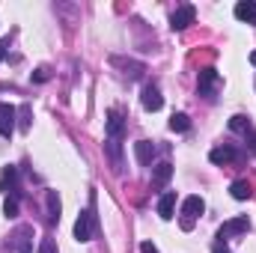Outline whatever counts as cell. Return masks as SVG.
Returning <instances> with one entry per match:
<instances>
[{"label": "cell", "instance_id": "obj_1", "mask_svg": "<svg viewBox=\"0 0 256 253\" xmlns=\"http://www.w3.org/2000/svg\"><path fill=\"white\" fill-rule=\"evenodd\" d=\"M92 232H96V208L90 206V208L80 212V218L74 220V238H78V242H92Z\"/></svg>", "mask_w": 256, "mask_h": 253}, {"label": "cell", "instance_id": "obj_2", "mask_svg": "<svg viewBox=\"0 0 256 253\" xmlns=\"http://www.w3.org/2000/svg\"><path fill=\"white\" fill-rule=\"evenodd\" d=\"M250 230V220H248V214H242V218H232V220H226L220 230H218V242H226V238H232V236H244Z\"/></svg>", "mask_w": 256, "mask_h": 253}, {"label": "cell", "instance_id": "obj_3", "mask_svg": "<svg viewBox=\"0 0 256 253\" xmlns=\"http://www.w3.org/2000/svg\"><path fill=\"white\" fill-rule=\"evenodd\" d=\"M194 18H196V9H194L191 3H185V6H179V9L170 15V27H173L176 33H182V30H188L194 24Z\"/></svg>", "mask_w": 256, "mask_h": 253}, {"label": "cell", "instance_id": "obj_4", "mask_svg": "<svg viewBox=\"0 0 256 253\" xmlns=\"http://www.w3.org/2000/svg\"><path fill=\"white\" fill-rule=\"evenodd\" d=\"M104 131H108V140H122V134H126V120H122V110H120V108H110V110H108Z\"/></svg>", "mask_w": 256, "mask_h": 253}, {"label": "cell", "instance_id": "obj_5", "mask_svg": "<svg viewBox=\"0 0 256 253\" xmlns=\"http://www.w3.org/2000/svg\"><path fill=\"white\" fill-rule=\"evenodd\" d=\"M15 120H18V110L6 102H0V137H12L15 131Z\"/></svg>", "mask_w": 256, "mask_h": 253}, {"label": "cell", "instance_id": "obj_6", "mask_svg": "<svg viewBox=\"0 0 256 253\" xmlns=\"http://www.w3.org/2000/svg\"><path fill=\"white\" fill-rule=\"evenodd\" d=\"M218 84H220L218 68H202V72H200V96L214 98V86H218Z\"/></svg>", "mask_w": 256, "mask_h": 253}, {"label": "cell", "instance_id": "obj_7", "mask_svg": "<svg viewBox=\"0 0 256 253\" xmlns=\"http://www.w3.org/2000/svg\"><path fill=\"white\" fill-rule=\"evenodd\" d=\"M140 102H143V108H146V110H152V114L164 108V96H161V90H158L155 84H146V86H143Z\"/></svg>", "mask_w": 256, "mask_h": 253}, {"label": "cell", "instance_id": "obj_8", "mask_svg": "<svg viewBox=\"0 0 256 253\" xmlns=\"http://www.w3.org/2000/svg\"><path fill=\"white\" fill-rule=\"evenodd\" d=\"M170 179H173V164L170 161H161V164L152 167V188L155 190H164Z\"/></svg>", "mask_w": 256, "mask_h": 253}, {"label": "cell", "instance_id": "obj_9", "mask_svg": "<svg viewBox=\"0 0 256 253\" xmlns=\"http://www.w3.org/2000/svg\"><path fill=\"white\" fill-rule=\"evenodd\" d=\"M202 212H206V202H202V196L191 194V196H185V200H182V218H185V220H196Z\"/></svg>", "mask_w": 256, "mask_h": 253}, {"label": "cell", "instance_id": "obj_10", "mask_svg": "<svg viewBox=\"0 0 256 253\" xmlns=\"http://www.w3.org/2000/svg\"><path fill=\"white\" fill-rule=\"evenodd\" d=\"M15 182H18V167L6 164V167L0 170V190H3L6 196H18V190H15Z\"/></svg>", "mask_w": 256, "mask_h": 253}, {"label": "cell", "instance_id": "obj_11", "mask_svg": "<svg viewBox=\"0 0 256 253\" xmlns=\"http://www.w3.org/2000/svg\"><path fill=\"white\" fill-rule=\"evenodd\" d=\"M242 155H238V149L236 146H214L212 152H208V161L212 164H232V161H238Z\"/></svg>", "mask_w": 256, "mask_h": 253}, {"label": "cell", "instance_id": "obj_12", "mask_svg": "<svg viewBox=\"0 0 256 253\" xmlns=\"http://www.w3.org/2000/svg\"><path fill=\"white\" fill-rule=\"evenodd\" d=\"M134 155H137V161H140L143 167H149V164L155 161V143H152V140H137V143H134Z\"/></svg>", "mask_w": 256, "mask_h": 253}, {"label": "cell", "instance_id": "obj_13", "mask_svg": "<svg viewBox=\"0 0 256 253\" xmlns=\"http://www.w3.org/2000/svg\"><path fill=\"white\" fill-rule=\"evenodd\" d=\"M173 212H176V194H173V190H164L161 200H158V214H161V220H170Z\"/></svg>", "mask_w": 256, "mask_h": 253}, {"label": "cell", "instance_id": "obj_14", "mask_svg": "<svg viewBox=\"0 0 256 253\" xmlns=\"http://www.w3.org/2000/svg\"><path fill=\"white\" fill-rule=\"evenodd\" d=\"M236 18H238V21H248V24H256V0H242V3H236Z\"/></svg>", "mask_w": 256, "mask_h": 253}, {"label": "cell", "instance_id": "obj_15", "mask_svg": "<svg viewBox=\"0 0 256 253\" xmlns=\"http://www.w3.org/2000/svg\"><path fill=\"white\" fill-rule=\"evenodd\" d=\"M30 236H33V226H18L15 230V248H18V253H33Z\"/></svg>", "mask_w": 256, "mask_h": 253}, {"label": "cell", "instance_id": "obj_16", "mask_svg": "<svg viewBox=\"0 0 256 253\" xmlns=\"http://www.w3.org/2000/svg\"><path fill=\"white\" fill-rule=\"evenodd\" d=\"M104 152L110 155L114 170H116V173H122V146H120V140H108V143H104Z\"/></svg>", "mask_w": 256, "mask_h": 253}, {"label": "cell", "instance_id": "obj_17", "mask_svg": "<svg viewBox=\"0 0 256 253\" xmlns=\"http://www.w3.org/2000/svg\"><path fill=\"white\" fill-rule=\"evenodd\" d=\"M45 200H48V220L57 224L60 220V196H57V190H48Z\"/></svg>", "mask_w": 256, "mask_h": 253}, {"label": "cell", "instance_id": "obj_18", "mask_svg": "<svg viewBox=\"0 0 256 253\" xmlns=\"http://www.w3.org/2000/svg\"><path fill=\"white\" fill-rule=\"evenodd\" d=\"M230 194H232V200H248L250 196V182L248 179H236L230 185Z\"/></svg>", "mask_w": 256, "mask_h": 253}, {"label": "cell", "instance_id": "obj_19", "mask_svg": "<svg viewBox=\"0 0 256 253\" xmlns=\"http://www.w3.org/2000/svg\"><path fill=\"white\" fill-rule=\"evenodd\" d=\"M114 63L122 66V68H126V74L131 78V80H137V78L143 74V66H140V63H131V60H120V57H114Z\"/></svg>", "mask_w": 256, "mask_h": 253}, {"label": "cell", "instance_id": "obj_20", "mask_svg": "<svg viewBox=\"0 0 256 253\" xmlns=\"http://www.w3.org/2000/svg\"><path fill=\"white\" fill-rule=\"evenodd\" d=\"M230 131H238V134H248V131H250V120H248L244 114H236V116L230 120Z\"/></svg>", "mask_w": 256, "mask_h": 253}, {"label": "cell", "instance_id": "obj_21", "mask_svg": "<svg viewBox=\"0 0 256 253\" xmlns=\"http://www.w3.org/2000/svg\"><path fill=\"white\" fill-rule=\"evenodd\" d=\"M170 128H173V131H188V128H191L188 114H173V116H170Z\"/></svg>", "mask_w": 256, "mask_h": 253}, {"label": "cell", "instance_id": "obj_22", "mask_svg": "<svg viewBox=\"0 0 256 253\" xmlns=\"http://www.w3.org/2000/svg\"><path fill=\"white\" fill-rule=\"evenodd\" d=\"M3 214L6 218H15L18 214V196H6L3 200Z\"/></svg>", "mask_w": 256, "mask_h": 253}, {"label": "cell", "instance_id": "obj_23", "mask_svg": "<svg viewBox=\"0 0 256 253\" xmlns=\"http://www.w3.org/2000/svg\"><path fill=\"white\" fill-rule=\"evenodd\" d=\"M48 78H51V68H48V66H39V68L33 72V84H45Z\"/></svg>", "mask_w": 256, "mask_h": 253}, {"label": "cell", "instance_id": "obj_24", "mask_svg": "<svg viewBox=\"0 0 256 253\" xmlns=\"http://www.w3.org/2000/svg\"><path fill=\"white\" fill-rule=\"evenodd\" d=\"M18 116H21V128L27 131V128H30V104H21V108H18Z\"/></svg>", "mask_w": 256, "mask_h": 253}, {"label": "cell", "instance_id": "obj_25", "mask_svg": "<svg viewBox=\"0 0 256 253\" xmlns=\"http://www.w3.org/2000/svg\"><path fill=\"white\" fill-rule=\"evenodd\" d=\"M39 253H57V244H54V238H42V244H39Z\"/></svg>", "mask_w": 256, "mask_h": 253}, {"label": "cell", "instance_id": "obj_26", "mask_svg": "<svg viewBox=\"0 0 256 253\" xmlns=\"http://www.w3.org/2000/svg\"><path fill=\"white\" fill-rule=\"evenodd\" d=\"M244 140H248V149H250V152L256 155V131H254V128H250V131L244 134Z\"/></svg>", "mask_w": 256, "mask_h": 253}, {"label": "cell", "instance_id": "obj_27", "mask_svg": "<svg viewBox=\"0 0 256 253\" xmlns=\"http://www.w3.org/2000/svg\"><path fill=\"white\" fill-rule=\"evenodd\" d=\"M140 253H158V248H155L152 242H143V244H140Z\"/></svg>", "mask_w": 256, "mask_h": 253}, {"label": "cell", "instance_id": "obj_28", "mask_svg": "<svg viewBox=\"0 0 256 253\" xmlns=\"http://www.w3.org/2000/svg\"><path fill=\"white\" fill-rule=\"evenodd\" d=\"M6 51H9V39H0V60H6Z\"/></svg>", "mask_w": 256, "mask_h": 253}, {"label": "cell", "instance_id": "obj_29", "mask_svg": "<svg viewBox=\"0 0 256 253\" xmlns=\"http://www.w3.org/2000/svg\"><path fill=\"white\" fill-rule=\"evenodd\" d=\"M212 253H230V248H226L224 242H218V244H214V250H212Z\"/></svg>", "mask_w": 256, "mask_h": 253}, {"label": "cell", "instance_id": "obj_30", "mask_svg": "<svg viewBox=\"0 0 256 253\" xmlns=\"http://www.w3.org/2000/svg\"><path fill=\"white\" fill-rule=\"evenodd\" d=\"M250 63H254V66H256V51H254V54H250Z\"/></svg>", "mask_w": 256, "mask_h": 253}]
</instances>
